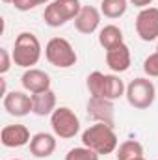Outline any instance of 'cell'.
Segmentation results:
<instances>
[{
    "instance_id": "cell-1",
    "label": "cell",
    "mask_w": 158,
    "mask_h": 160,
    "mask_svg": "<svg viewBox=\"0 0 158 160\" xmlns=\"http://www.w3.org/2000/svg\"><path fill=\"white\" fill-rule=\"evenodd\" d=\"M82 145L93 149L97 155H112L119 147V140L112 125L93 123L82 132Z\"/></svg>"
},
{
    "instance_id": "cell-2",
    "label": "cell",
    "mask_w": 158,
    "mask_h": 160,
    "mask_svg": "<svg viewBox=\"0 0 158 160\" xmlns=\"http://www.w3.org/2000/svg\"><path fill=\"white\" fill-rule=\"evenodd\" d=\"M41 43L37 36H34L32 32H21L15 39V47H13V63L24 69H32L34 65H37L41 60Z\"/></svg>"
},
{
    "instance_id": "cell-3",
    "label": "cell",
    "mask_w": 158,
    "mask_h": 160,
    "mask_svg": "<svg viewBox=\"0 0 158 160\" xmlns=\"http://www.w3.org/2000/svg\"><path fill=\"white\" fill-rule=\"evenodd\" d=\"M80 9H82L80 0H52L43 13L45 24H48L50 28H60L67 21L77 19Z\"/></svg>"
},
{
    "instance_id": "cell-4",
    "label": "cell",
    "mask_w": 158,
    "mask_h": 160,
    "mask_svg": "<svg viewBox=\"0 0 158 160\" xmlns=\"http://www.w3.org/2000/svg\"><path fill=\"white\" fill-rule=\"evenodd\" d=\"M45 58L50 65H54L58 69H69L78 60L73 45L65 38H52L48 41L45 45Z\"/></svg>"
},
{
    "instance_id": "cell-5",
    "label": "cell",
    "mask_w": 158,
    "mask_h": 160,
    "mask_svg": "<svg viewBox=\"0 0 158 160\" xmlns=\"http://www.w3.org/2000/svg\"><path fill=\"white\" fill-rule=\"evenodd\" d=\"M126 101L132 108L136 110H147L155 99H156V89L153 80L149 78H134L128 86H126Z\"/></svg>"
},
{
    "instance_id": "cell-6",
    "label": "cell",
    "mask_w": 158,
    "mask_h": 160,
    "mask_svg": "<svg viewBox=\"0 0 158 160\" xmlns=\"http://www.w3.org/2000/svg\"><path fill=\"white\" fill-rule=\"evenodd\" d=\"M50 127H52V132L56 134V138H62V140H71L78 134L80 130V119L78 116L67 108V106H60L52 112L50 116Z\"/></svg>"
},
{
    "instance_id": "cell-7",
    "label": "cell",
    "mask_w": 158,
    "mask_h": 160,
    "mask_svg": "<svg viewBox=\"0 0 158 160\" xmlns=\"http://www.w3.org/2000/svg\"><path fill=\"white\" fill-rule=\"evenodd\" d=\"M136 34L145 43L158 39V8H145L136 17Z\"/></svg>"
},
{
    "instance_id": "cell-8",
    "label": "cell",
    "mask_w": 158,
    "mask_h": 160,
    "mask_svg": "<svg viewBox=\"0 0 158 160\" xmlns=\"http://www.w3.org/2000/svg\"><path fill=\"white\" fill-rule=\"evenodd\" d=\"M4 110L15 118L28 116L32 112V95L24 91H9L4 97Z\"/></svg>"
},
{
    "instance_id": "cell-9",
    "label": "cell",
    "mask_w": 158,
    "mask_h": 160,
    "mask_svg": "<svg viewBox=\"0 0 158 160\" xmlns=\"http://www.w3.org/2000/svg\"><path fill=\"white\" fill-rule=\"evenodd\" d=\"M114 101L102 97H89L87 101V118L95 123H106L114 127Z\"/></svg>"
},
{
    "instance_id": "cell-10",
    "label": "cell",
    "mask_w": 158,
    "mask_h": 160,
    "mask_svg": "<svg viewBox=\"0 0 158 160\" xmlns=\"http://www.w3.org/2000/svg\"><path fill=\"white\" fill-rule=\"evenodd\" d=\"M32 140L30 136V130L24 127V125H6L0 132V142L4 147H9V149H15V147H22V145H28Z\"/></svg>"
},
{
    "instance_id": "cell-11",
    "label": "cell",
    "mask_w": 158,
    "mask_h": 160,
    "mask_svg": "<svg viewBox=\"0 0 158 160\" xmlns=\"http://www.w3.org/2000/svg\"><path fill=\"white\" fill-rule=\"evenodd\" d=\"M101 9H97L95 6H82L80 13L75 19V28L84 36L93 34L101 24Z\"/></svg>"
},
{
    "instance_id": "cell-12",
    "label": "cell",
    "mask_w": 158,
    "mask_h": 160,
    "mask_svg": "<svg viewBox=\"0 0 158 160\" xmlns=\"http://www.w3.org/2000/svg\"><path fill=\"white\" fill-rule=\"evenodd\" d=\"M21 84L28 93L34 95V93H41V91L50 89V77H48V73L32 67V69L24 71V75L21 77Z\"/></svg>"
},
{
    "instance_id": "cell-13",
    "label": "cell",
    "mask_w": 158,
    "mask_h": 160,
    "mask_svg": "<svg viewBox=\"0 0 158 160\" xmlns=\"http://www.w3.org/2000/svg\"><path fill=\"white\" fill-rule=\"evenodd\" d=\"M30 153L36 158H48L56 151V134L48 132H37L30 140Z\"/></svg>"
},
{
    "instance_id": "cell-14",
    "label": "cell",
    "mask_w": 158,
    "mask_h": 160,
    "mask_svg": "<svg viewBox=\"0 0 158 160\" xmlns=\"http://www.w3.org/2000/svg\"><path fill=\"white\" fill-rule=\"evenodd\" d=\"M130 62H132V58H130V48H128L125 43H121L117 47L106 50V65H108L114 73H125V71H128Z\"/></svg>"
},
{
    "instance_id": "cell-15",
    "label": "cell",
    "mask_w": 158,
    "mask_h": 160,
    "mask_svg": "<svg viewBox=\"0 0 158 160\" xmlns=\"http://www.w3.org/2000/svg\"><path fill=\"white\" fill-rule=\"evenodd\" d=\"M56 110V93L52 89L34 93L32 95V112L36 116H52V112Z\"/></svg>"
},
{
    "instance_id": "cell-16",
    "label": "cell",
    "mask_w": 158,
    "mask_h": 160,
    "mask_svg": "<svg viewBox=\"0 0 158 160\" xmlns=\"http://www.w3.org/2000/svg\"><path fill=\"white\" fill-rule=\"evenodd\" d=\"M121 43H125V41H123V32H121L119 26L106 24L104 28H101V32H99V45L104 50H110V48L117 47Z\"/></svg>"
},
{
    "instance_id": "cell-17",
    "label": "cell",
    "mask_w": 158,
    "mask_h": 160,
    "mask_svg": "<svg viewBox=\"0 0 158 160\" xmlns=\"http://www.w3.org/2000/svg\"><path fill=\"white\" fill-rule=\"evenodd\" d=\"M116 157L117 160H132L138 157H143V145L136 140H126L123 143H119L116 149Z\"/></svg>"
},
{
    "instance_id": "cell-18",
    "label": "cell",
    "mask_w": 158,
    "mask_h": 160,
    "mask_svg": "<svg viewBox=\"0 0 158 160\" xmlns=\"http://www.w3.org/2000/svg\"><path fill=\"white\" fill-rule=\"evenodd\" d=\"M126 91L123 80L116 77V75H106V80H104V95L102 99H108V101H116L119 97H123Z\"/></svg>"
},
{
    "instance_id": "cell-19",
    "label": "cell",
    "mask_w": 158,
    "mask_h": 160,
    "mask_svg": "<svg viewBox=\"0 0 158 160\" xmlns=\"http://www.w3.org/2000/svg\"><path fill=\"white\" fill-rule=\"evenodd\" d=\"M128 0H102L101 2V13L108 19H119L126 13Z\"/></svg>"
},
{
    "instance_id": "cell-20",
    "label": "cell",
    "mask_w": 158,
    "mask_h": 160,
    "mask_svg": "<svg viewBox=\"0 0 158 160\" xmlns=\"http://www.w3.org/2000/svg\"><path fill=\"white\" fill-rule=\"evenodd\" d=\"M104 80H106V75L101 73V71H93L86 84H87V91L91 97H102L104 95Z\"/></svg>"
},
{
    "instance_id": "cell-21",
    "label": "cell",
    "mask_w": 158,
    "mask_h": 160,
    "mask_svg": "<svg viewBox=\"0 0 158 160\" xmlns=\"http://www.w3.org/2000/svg\"><path fill=\"white\" fill-rule=\"evenodd\" d=\"M65 160H99V155L93 149L82 145V147H73L65 155Z\"/></svg>"
},
{
    "instance_id": "cell-22",
    "label": "cell",
    "mask_w": 158,
    "mask_h": 160,
    "mask_svg": "<svg viewBox=\"0 0 158 160\" xmlns=\"http://www.w3.org/2000/svg\"><path fill=\"white\" fill-rule=\"evenodd\" d=\"M143 71H145V75L147 77H158V45H156V50L151 54V56H147L145 58V62H143Z\"/></svg>"
},
{
    "instance_id": "cell-23",
    "label": "cell",
    "mask_w": 158,
    "mask_h": 160,
    "mask_svg": "<svg viewBox=\"0 0 158 160\" xmlns=\"http://www.w3.org/2000/svg\"><path fill=\"white\" fill-rule=\"evenodd\" d=\"M13 56H9V52L6 48H0V75H6L11 67Z\"/></svg>"
},
{
    "instance_id": "cell-24",
    "label": "cell",
    "mask_w": 158,
    "mask_h": 160,
    "mask_svg": "<svg viewBox=\"0 0 158 160\" xmlns=\"http://www.w3.org/2000/svg\"><path fill=\"white\" fill-rule=\"evenodd\" d=\"M13 6H15V9H19V11H30V9H34V8H37L36 0H15Z\"/></svg>"
},
{
    "instance_id": "cell-25",
    "label": "cell",
    "mask_w": 158,
    "mask_h": 160,
    "mask_svg": "<svg viewBox=\"0 0 158 160\" xmlns=\"http://www.w3.org/2000/svg\"><path fill=\"white\" fill-rule=\"evenodd\" d=\"M132 6H136V8H141V9H145V8H149L151 4H153V0H128Z\"/></svg>"
},
{
    "instance_id": "cell-26",
    "label": "cell",
    "mask_w": 158,
    "mask_h": 160,
    "mask_svg": "<svg viewBox=\"0 0 158 160\" xmlns=\"http://www.w3.org/2000/svg\"><path fill=\"white\" fill-rule=\"evenodd\" d=\"M48 2H50V0H36L37 6H41V4H48Z\"/></svg>"
},
{
    "instance_id": "cell-27",
    "label": "cell",
    "mask_w": 158,
    "mask_h": 160,
    "mask_svg": "<svg viewBox=\"0 0 158 160\" xmlns=\"http://www.w3.org/2000/svg\"><path fill=\"white\" fill-rule=\"evenodd\" d=\"M2 2H4V4H13L15 0H2Z\"/></svg>"
},
{
    "instance_id": "cell-28",
    "label": "cell",
    "mask_w": 158,
    "mask_h": 160,
    "mask_svg": "<svg viewBox=\"0 0 158 160\" xmlns=\"http://www.w3.org/2000/svg\"><path fill=\"white\" fill-rule=\"evenodd\" d=\"M132 160H145L143 157H138V158H132Z\"/></svg>"
},
{
    "instance_id": "cell-29",
    "label": "cell",
    "mask_w": 158,
    "mask_h": 160,
    "mask_svg": "<svg viewBox=\"0 0 158 160\" xmlns=\"http://www.w3.org/2000/svg\"><path fill=\"white\" fill-rule=\"evenodd\" d=\"M13 160H19V158H13Z\"/></svg>"
}]
</instances>
